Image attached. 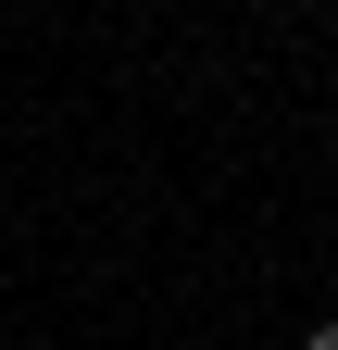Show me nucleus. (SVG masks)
Here are the masks:
<instances>
[{"label":"nucleus","instance_id":"nucleus-1","mask_svg":"<svg viewBox=\"0 0 338 350\" xmlns=\"http://www.w3.org/2000/svg\"><path fill=\"white\" fill-rule=\"evenodd\" d=\"M301 350H338V325H313V338H301Z\"/></svg>","mask_w":338,"mask_h":350}]
</instances>
